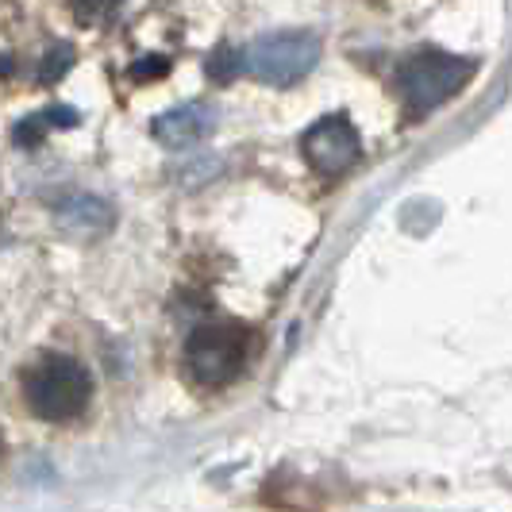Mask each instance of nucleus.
<instances>
[{
  "mask_svg": "<svg viewBox=\"0 0 512 512\" xmlns=\"http://www.w3.org/2000/svg\"><path fill=\"white\" fill-rule=\"evenodd\" d=\"M470 77H474L470 58L447 51H416L397 66L393 89L409 116H428L432 108L451 101Z\"/></svg>",
  "mask_w": 512,
  "mask_h": 512,
  "instance_id": "obj_1",
  "label": "nucleus"
},
{
  "mask_svg": "<svg viewBox=\"0 0 512 512\" xmlns=\"http://www.w3.org/2000/svg\"><path fill=\"white\" fill-rule=\"evenodd\" d=\"M24 397L27 409L39 420L62 424V420H74L85 412L89 397H93V378L77 359L47 355L24 374Z\"/></svg>",
  "mask_w": 512,
  "mask_h": 512,
  "instance_id": "obj_2",
  "label": "nucleus"
},
{
  "mask_svg": "<svg viewBox=\"0 0 512 512\" xmlns=\"http://www.w3.org/2000/svg\"><path fill=\"white\" fill-rule=\"evenodd\" d=\"M320 62V39L312 31H274L243 51V70L262 85H297Z\"/></svg>",
  "mask_w": 512,
  "mask_h": 512,
  "instance_id": "obj_3",
  "label": "nucleus"
},
{
  "mask_svg": "<svg viewBox=\"0 0 512 512\" xmlns=\"http://www.w3.org/2000/svg\"><path fill=\"white\" fill-rule=\"evenodd\" d=\"M247 359V332L235 324H201L185 339V366L201 385H228Z\"/></svg>",
  "mask_w": 512,
  "mask_h": 512,
  "instance_id": "obj_4",
  "label": "nucleus"
},
{
  "mask_svg": "<svg viewBox=\"0 0 512 512\" xmlns=\"http://www.w3.org/2000/svg\"><path fill=\"white\" fill-rule=\"evenodd\" d=\"M301 154L316 174H343L362 158V139L347 116H324L301 135Z\"/></svg>",
  "mask_w": 512,
  "mask_h": 512,
  "instance_id": "obj_5",
  "label": "nucleus"
},
{
  "mask_svg": "<svg viewBox=\"0 0 512 512\" xmlns=\"http://www.w3.org/2000/svg\"><path fill=\"white\" fill-rule=\"evenodd\" d=\"M151 131L162 147H174V151L197 147L201 139H208V135L216 131V108L201 101H189V104H181V108L162 112L151 124Z\"/></svg>",
  "mask_w": 512,
  "mask_h": 512,
  "instance_id": "obj_6",
  "label": "nucleus"
},
{
  "mask_svg": "<svg viewBox=\"0 0 512 512\" xmlns=\"http://www.w3.org/2000/svg\"><path fill=\"white\" fill-rule=\"evenodd\" d=\"M54 216L62 220V228L77 231V235H101L116 224L112 208L104 205L101 197H89V193H74V197H62L54 205Z\"/></svg>",
  "mask_w": 512,
  "mask_h": 512,
  "instance_id": "obj_7",
  "label": "nucleus"
},
{
  "mask_svg": "<svg viewBox=\"0 0 512 512\" xmlns=\"http://www.w3.org/2000/svg\"><path fill=\"white\" fill-rule=\"evenodd\" d=\"M74 124H77L74 108H43V116H31L27 124L16 128V139H20V147H35L39 135L47 128H74Z\"/></svg>",
  "mask_w": 512,
  "mask_h": 512,
  "instance_id": "obj_8",
  "label": "nucleus"
},
{
  "mask_svg": "<svg viewBox=\"0 0 512 512\" xmlns=\"http://www.w3.org/2000/svg\"><path fill=\"white\" fill-rule=\"evenodd\" d=\"M243 70V54L235 51V47H216L212 51V58H208V77L212 81H220V85H228V81H235V74Z\"/></svg>",
  "mask_w": 512,
  "mask_h": 512,
  "instance_id": "obj_9",
  "label": "nucleus"
},
{
  "mask_svg": "<svg viewBox=\"0 0 512 512\" xmlns=\"http://www.w3.org/2000/svg\"><path fill=\"white\" fill-rule=\"evenodd\" d=\"M70 66H74V51H70L66 43H58V47H51L47 58H43V66H39V81H43V85H51V81H58Z\"/></svg>",
  "mask_w": 512,
  "mask_h": 512,
  "instance_id": "obj_10",
  "label": "nucleus"
},
{
  "mask_svg": "<svg viewBox=\"0 0 512 512\" xmlns=\"http://www.w3.org/2000/svg\"><path fill=\"white\" fill-rule=\"evenodd\" d=\"M166 70H170L166 58H139V62L131 66V77H135V81H154V77H162Z\"/></svg>",
  "mask_w": 512,
  "mask_h": 512,
  "instance_id": "obj_11",
  "label": "nucleus"
},
{
  "mask_svg": "<svg viewBox=\"0 0 512 512\" xmlns=\"http://www.w3.org/2000/svg\"><path fill=\"white\" fill-rule=\"evenodd\" d=\"M74 4V12L81 20H101L104 12H112L120 0H70Z\"/></svg>",
  "mask_w": 512,
  "mask_h": 512,
  "instance_id": "obj_12",
  "label": "nucleus"
}]
</instances>
